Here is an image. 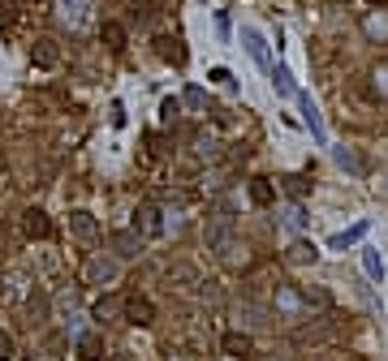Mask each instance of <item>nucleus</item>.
Here are the masks:
<instances>
[{
	"label": "nucleus",
	"instance_id": "29",
	"mask_svg": "<svg viewBox=\"0 0 388 361\" xmlns=\"http://www.w3.org/2000/svg\"><path fill=\"white\" fill-rule=\"evenodd\" d=\"M285 224H289V228H302V224H306V216H302V207H298V202L289 207V216H285Z\"/></svg>",
	"mask_w": 388,
	"mask_h": 361
},
{
	"label": "nucleus",
	"instance_id": "17",
	"mask_svg": "<svg viewBox=\"0 0 388 361\" xmlns=\"http://www.w3.org/2000/svg\"><path fill=\"white\" fill-rule=\"evenodd\" d=\"M250 202L255 207H272V202H277V185H272L268 176H255L250 180Z\"/></svg>",
	"mask_w": 388,
	"mask_h": 361
},
{
	"label": "nucleus",
	"instance_id": "8",
	"mask_svg": "<svg viewBox=\"0 0 388 361\" xmlns=\"http://www.w3.org/2000/svg\"><path fill=\"white\" fill-rule=\"evenodd\" d=\"M294 100H298V108H302V121H306V129H311V134H315V142H328V134H323V117H319V108H315V100H311V95H294Z\"/></svg>",
	"mask_w": 388,
	"mask_h": 361
},
{
	"label": "nucleus",
	"instance_id": "26",
	"mask_svg": "<svg viewBox=\"0 0 388 361\" xmlns=\"http://www.w3.org/2000/svg\"><path fill=\"white\" fill-rule=\"evenodd\" d=\"M371 78H376V95H380V100H388V60L376 65V73H371Z\"/></svg>",
	"mask_w": 388,
	"mask_h": 361
},
{
	"label": "nucleus",
	"instance_id": "25",
	"mask_svg": "<svg viewBox=\"0 0 388 361\" xmlns=\"http://www.w3.org/2000/svg\"><path fill=\"white\" fill-rule=\"evenodd\" d=\"M112 314H121L117 297H100V301H95V318H112Z\"/></svg>",
	"mask_w": 388,
	"mask_h": 361
},
{
	"label": "nucleus",
	"instance_id": "7",
	"mask_svg": "<svg viewBox=\"0 0 388 361\" xmlns=\"http://www.w3.org/2000/svg\"><path fill=\"white\" fill-rule=\"evenodd\" d=\"M69 233H74L78 241H95V237H100V220H95L87 207H74V211H69Z\"/></svg>",
	"mask_w": 388,
	"mask_h": 361
},
{
	"label": "nucleus",
	"instance_id": "2",
	"mask_svg": "<svg viewBox=\"0 0 388 361\" xmlns=\"http://www.w3.org/2000/svg\"><path fill=\"white\" fill-rule=\"evenodd\" d=\"M121 318L134 323V327H151L155 323V301L142 297V292H129V297H121Z\"/></svg>",
	"mask_w": 388,
	"mask_h": 361
},
{
	"label": "nucleus",
	"instance_id": "24",
	"mask_svg": "<svg viewBox=\"0 0 388 361\" xmlns=\"http://www.w3.org/2000/svg\"><path fill=\"white\" fill-rule=\"evenodd\" d=\"M13 357H18V340H13V331L0 327V361H13Z\"/></svg>",
	"mask_w": 388,
	"mask_h": 361
},
{
	"label": "nucleus",
	"instance_id": "12",
	"mask_svg": "<svg viewBox=\"0 0 388 361\" xmlns=\"http://www.w3.org/2000/svg\"><path fill=\"white\" fill-rule=\"evenodd\" d=\"M30 60H35L39 69H52V65L61 60V47H56V39H35V47H30Z\"/></svg>",
	"mask_w": 388,
	"mask_h": 361
},
{
	"label": "nucleus",
	"instance_id": "16",
	"mask_svg": "<svg viewBox=\"0 0 388 361\" xmlns=\"http://www.w3.org/2000/svg\"><path fill=\"white\" fill-rule=\"evenodd\" d=\"M220 349L229 353V357H250V353H255V340H250V336H241V331H229V336L220 340Z\"/></svg>",
	"mask_w": 388,
	"mask_h": 361
},
{
	"label": "nucleus",
	"instance_id": "18",
	"mask_svg": "<svg viewBox=\"0 0 388 361\" xmlns=\"http://www.w3.org/2000/svg\"><path fill=\"white\" fill-rule=\"evenodd\" d=\"M91 0H56V9H61V22H69V26H83V13H87Z\"/></svg>",
	"mask_w": 388,
	"mask_h": 361
},
{
	"label": "nucleus",
	"instance_id": "30",
	"mask_svg": "<svg viewBox=\"0 0 388 361\" xmlns=\"http://www.w3.org/2000/svg\"><path fill=\"white\" fill-rule=\"evenodd\" d=\"M18 13H13V0H0V26H9Z\"/></svg>",
	"mask_w": 388,
	"mask_h": 361
},
{
	"label": "nucleus",
	"instance_id": "20",
	"mask_svg": "<svg viewBox=\"0 0 388 361\" xmlns=\"http://www.w3.org/2000/svg\"><path fill=\"white\" fill-rule=\"evenodd\" d=\"M363 271H367L371 284L384 280V258H380V250H363Z\"/></svg>",
	"mask_w": 388,
	"mask_h": 361
},
{
	"label": "nucleus",
	"instance_id": "23",
	"mask_svg": "<svg viewBox=\"0 0 388 361\" xmlns=\"http://www.w3.org/2000/svg\"><path fill=\"white\" fill-rule=\"evenodd\" d=\"M306 189H311L306 176H285V194H289V198H306Z\"/></svg>",
	"mask_w": 388,
	"mask_h": 361
},
{
	"label": "nucleus",
	"instance_id": "13",
	"mask_svg": "<svg viewBox=\"0 0 388 361\" xmlns=\"http://www.w3.org/2000/svg\"><path fill=\"white\" fill-rule=\"evenodd\" d=\"M100 39H104L108 52H125V43H129V39H125V26H121V22H112V18L100 22Z\"/></svg>",
	"mask_w": 388,
	"mask_h": 361
},
{
	"label": "nucleus",
	"instance_id": "22",
	"mask_svg": "<svg viewBox=\"0 0 388 361\" xmlns=\"http://www.w3.org/2000/svg\"><path fill=\"white\" fill-rule=\"evenodd\" d=\"M182 104L194 108V112H207V91H203V86H186V91H182Z\"/></svg>",
	"mask_w": 388,
	"mask_h": 361
},
{
	"label": "nucleus",
	"instance_id": "27",
	"mask_svg": "<svg viewBox=\"0 0 388 361\" xmlns=\"http://www.w3.org/2000/svg\"><path fill=\"white\" fill-rule=\"evenodd\" d=\"M177 112H182V100H173V95H169V100L160 104V121H177Z\"/></svg>",
	"mask_w": 388,
	"mask_h": 361
},
{
	"label": "nucleus",
	"instance_id": "1",
	"mask_svg": "<svg viewBox=\"0 0 388 361\" xmlns=\"http://www.w3.org/2000/svg\"><path fill=\"white\" fill-rule=\"evenodd\" d=\"M306 305H311V301H306L294 284H277V318L298 323V318H306Z\"/></svg>",
	"mask_w": 388,
	"mask_h": 361
},
{
	"label": "nucleus",
	"instance_id": "11",
	"mask_svg": "<svg viewBox=\"0 0 388 361\" xmlns=\"http://www.w3.org/2000/svg\"><path fill=\"white\" fill-rule=\"evenodd\" d=\"M285 262H289V267H315L319 250H315L311 241H294V245H289V254H285Z\"/></svg>",
	"mask_w": 388,
	"mask_h": 361
},
{
	"label": "nucleus",
	"instance_id": "6",
	"mask_svg": "<svg viewBox=\"0 0 388 361\" xmlns=\"http://www.w3.org/2000/svg\"><path fill=\"white\" fill-rule=\"evenodd\" d=\"M22 233L30 241H47V237H52V220H47V211H39V207L22 211Z\"/></svg>",
	"mask_w": 388,
	"mask_h": 361
},
{
	"label": "nucleus",
	"instance_id": "34",
	"mask_svg": "<svg viewBox=\"0 0 388 361\" xmlns=\"http://www.w3.org/2000/svg\"><path fill=\"white\" fill-rule=\"evenodd\" d=\"M30 361H35V357H30Z\"/></svg>",
	"mask_w": 388,
	"mask_h": 361
},
{
	"label": "nucleus",
	"instance_id": "15",
	"mask_svg": "<svg viewBox=\"0 0 388 361\" xmlns=\"http://www.w3.org/2000/svg\"><path fill=\"white\" fill-rule=\"evenodd\" d=\"M268 73H272V91H277L281 100H294V95H298V86H294V73H289L285 65H272Z\"/></svg>",
	"mask_w": 388,
	"mask_h": 361
},
{
	"label": "nucleus",
	"instance_id": "31",
	"mask_svg": "<svg viewBox=\"0 0 388 361\" xmlns=\"http://www.w3.org/2000/svg\"><path fill=\"white\" fill-rule=\"evenodd\" d=\"M108 112H112V125L121 129V125H125V108H121V100H112V108H108Z\"/></svg>",
	"mask_w": 388,
	"mask_h": 361
},
{
	"label": "nucleus",
	"instance_id": "19",
	"mask_svg": "<svg viewBox=\"0 0 388 361\" xmlns=\"http://www.w3.org/2000/svg\"><path fill=\"white\" fill-rule=\"evenodd\" d=\"M363 30H367V39H388V13L380 9V13H367V18H363Z\"/></svg>",
	"mask_w": 388,
	"mask_h": 361
},
{
	"label": "nucleus",
	"instance_id": "3",
	"mask_svg": "<svg viewBox=\"0 0 388 361\" xmlns=\"http://www.w3.org/2000/svg\"><path fill=\"white\" fill-rule=\"evenodd\" d=\"M134 233L142 241H160L169 233V224H164V211L160 207H138V216H134Z\"/></svg>",
	"mask_w": 388,
	"mask_h": 361
},
{
	"label": "nucleus",
	"instance_id": "5",
	"mask_svg": "<svg viewBox=\"0 0 388 361\" xmlns=\"http://www.w3.org/2000/svg\"><path fill=\"white\" fill-rule=\"evenodd\" d=\"M117 275H121V262L117 258H91L87 262V284L108 288V284H117Z\"/></svg>",
	"mask_w": 388,
	"mask_h": 361
},
{
	"label": "nucleus",
	"instance_id": "9",
	"mask_svg": "<svg viewBox=\"0 0 388 361\" xmlns=\"http://www.w3.org/2000/svg\"><path fill=\"white\" fill-rule=\"evenodd\" d=\"M367 233H371V224H367V220H358V224H349L345 233H336V237H328V250H336V254H345L349 245H358V241H363Z\"/></svg>",
	"mask_w": 388,
	"mask_h": 361
},
{
	"label": "nucleus",
	"instance_id": "4",
	"mask_svg": "<svg viewBox=\"0 0 388 361\" xmlns=\"http://www.w3.org/2000/svg\"><path fill=\"white\" fill-rule=\"evenodd\" d=\"M108 245H112V258L117 262H134L142 254V237L134 233V228H117V233L108 237Z\"/></svg>",
	"mask_w": 388,
	"mask_h": 361
},
{
	"label": "nucleus",
	"instance_id": "21",
	"mask_svg": "<svg viewBox=\"0 0 388 361\" xmlns=\"http://www.w3.org/2000/svg\"><path fill=\"white\" fill-rule=\"evenodd\" d=\"M332 155H336V163H341V168H349L354 176H363V172H367V168H363V159H358V155H354V151H349V146H336V151H332Z\"/></svg>",
	"mask_w": 388,
	"mask_h": 361
},
{
	"label": "nucleus",
	"instance_id": "28",
	"mask_svg": "<svg viewBox=\"0 0 388 361\" xmlns=\"http://www.w3.org/2000/svg\"><path fill=\"white\" fill-rule=\"evenodd\" d=\"M207 78H212V82H216V86H233V73H229V69H224V65H216V69H212V73H207Z\"/></svg>",
	"mask_w": 388,
	"mask_h": 361
},
{
	"label": "nucleus",
	"instance_id": "33",
	"mask_svg": "<svg viewBox=\"0 0 388 361\" xmlns=\"http://www.w3.org/2000/svg\"><path fill=\"white\" fill-rule=\"evenodd\" d=\"M0 168H5V159H0Z\"/></svg>",
	"mask_w": 388,
	"mask_h": 361
},
{
	"label": "nucleus",
	"instance_id": "10",
	"mask_svg": "<svg viewBox=\"0 0 388 361\" xmlns=\"http://www.w3.org/2000/svg\"><path fill=\"white\" fill-rule=\"evenodd\" d=\"M241 43H246V52H250V56H255L259 65H263V69H272V56H268V39L259 35L255 26H241Z\"/></svg>",
	"mask_w": 388,
	"mask_h": 361
},
{
	"label": "nucleus",
	"instance_id": "32",
	"mask_svg": "<svg viewBox=\"0 0 388 361\" xmlns=\"http://www.w3.org/2000/svg\"><path fill=\"white\" fill-rule=\"evenodd\" d=\"M371 5H376V9H384V5H388V0H371Z\"/></svg>",
	"mask_w": 388,
	"mask_h": 361
},
{
	"label": "nucleus",
	"instance_id": "14",
	"mask_svg": "<svg viewBox=\"0 0 388 361\" xmlns=\"http://www.w3.org/2000/svg\"><path fill=\"white\" fill-rule=\"evenodd\" d=\"M78 357H83V361H100L104 357V336L100 331H83V336H78Z\"/></svg>",
	"mask_w": 388,
	"mask_h": 361
}]
</instances>
